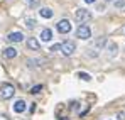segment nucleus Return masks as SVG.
I'll list each match as a JSON object with an SVG mask.
<instances>
[{
    "instance_id": "8",
    "label": "nucleus",
    "mask_w": 125,
    "mask_h": 120,
    "mask_svg": "<svg viewBox=\"0 0 125 120\" xmlns=\"http://www.w3.org/2000/svg\"><path fill=\"white\" fill-rule=\"evenodd\" d=\"M2 54H3V58H5V59H14V58L19 54V51H17L15 47H5Z\"/></svg>"
},
{
    "instance_id": "18",
    "label": "nucleus",
    "mask_w": 125,
    "mask_h": 120,
    "mask_svg": "<svg viewBox=\"0 0 125 120\" xmlns=\"http://www.w3.org/2000/svg\"><path fill=\"white\" fill-rule=\"evenodd\" d=\"M59 49H61V44H54V46H51L49 51H51V53H58Z\"/></svg>"
},
{
    "instance_id": "10",
    "label": "nucleus",
    "mask_w": 125,
    "mask_h": 120,
    "mask_svg": "<svg viewBox=\"0 0 125 120\" xmlns=\"http://www.w3.org/2000/svg\"><path fill=\"white\" fill-rule=\"evenodd\" d=\"M14 112L15 113H22V112H25V108H27V105H25V101L24 100H17L15 103H14Z\"/></svg>"
},
{
    "instance_id": "2",
    "label": "nucleus",
    "mask_w": 125,
    "mask_h": 120,
    "mask_svg": "<svg viewBox=\"0 0 125 120\" xmlns=\"http://www.w3.org/2000/svg\"><path fill=\"white\" fill-rule=\"evenodd\" d=\"M14 93H15L14 85H10V83H2L0 85V97H2V100H10L14 97Z\"/></svg>"
},
{
    "instance_id": "9",
    "label": "nucleus",
    "mask_w": 125,
    "mask_h": 120,
    "mask_svg": "<svg viewBox=\"0 0 125 120\" xmlns=\"http://www.w3.org/2000/svg\"><path fill=\"white\" fill-rule=\"evenodd\" d=\"M27 47L32 49V51H39L41 49V44L36 37H27Z\"/></svg>"
},
{
    "instance_id": "14",
    "label": "nucleus",
    "mask_w": 125,
    "mask_h": 120,
    "mask_svg": "<svg viewBox=\"0 0 125 120\" xmlns=\"http://www.w3.org/2000/svg\"><path fill=\"white\" fill-rule=\"evenodd\" d=\"M25 27L27 29H36V19H32V17L25 19Z\"/></svg>"
},
{
    "instance_id": "16",
    "label": "nucleus",
    "mask_w": 125,
    "mask_h": 120,
    "mask_svg": "<svg viewBox=\"0 0 125 120\" xmlns=\"http://www.w3.org/2000/svg\"><path fill=\"white\" fill-rule=\"evenodd\" d=\"M78 78H81L83 81H90V80H91V76H90L88 73H81V71L78 73Z\"/></svg>"
},
{
    "instance_id": "20",
    "label": "nucleus",
    "mask_w": 125,
    "mask_h": 120,
    "mask_svg": "<svg viewBox=\"0 0 125 120\" xmlns=\"http://www.w3.org/2000/svg\"><path fill=\"white\" fill-rule=\"evenodd\" d=\"M117 120H125V113L124 112H120V113L117 115Z\"/></svg>"
},
{
    "instance_id": "6",
    "label": "nucleus",
    "mask_w": 125,
    "mask_h": 120,
    "mask_svg": "<svg viewBox=\"0 0 125 120\" xmlns=\"http://www.w3.org/2000/svg\"><path fill=\"white\" fill-rule=\"evenodd\" d=\"M56 29H58V32H61V34H69L71 29H73V25H71L69 19H61L56 24Z\"/></svg>"
},
{
    "instance_id": "4",
    "label": "nucleus",
    "mask_w": 125,
    "mask_h": 120,
    "mask_svg": "<svg viewBox=\"0 0 125 120\" xmlns=\"http://www.w3.org/2000/svg\"><path fill=\"white\" fill-rule=\"evenodd\" d=\"M59 51L64 56H73L74 51H76V42L74 41H64V42H61V49Z\"/></svg>"
},
{
    "instance_id": "21",
    "label": "nucleus",
    "mask_w": 125,
    "mask_h": 120,
    "mask_svg": "<svg viewBox=\"0 0 125 120\" xmlns=\"http://www.w3.org/2000/svg\"><path fill=\"white\" fill-rule=\"evenodd\" d=\"M0 120H9V117H7V115H3V113H0Z\"/></svg>"
},
{
    "instance_id": "11",
    "label": "nucleus",
    "mask_w": 125,
    "mask_h": 120,
    "mask_svg": "<svg viewBox=\"0 0 125 120\" xmlns=\"http://www.w3.org/2000/svg\"><path fill=\"white\" fill-rule=\"evenodd\" d=\"M106 51H108V56L110 58H113V56H117V51H118V46L115 44V42H106Z\"/></svg>"
},
{
    "instance_id": "22",
    "label": "nucleus",
    "mask_w": 125,
    "mask_h": 120,
    "mask_svg": "<svg viewBox=\"0 0 125 120\" xmlns=\"http://www.w3.org/2000/svg\"><path fill=\"white\" fill-rule=\"evenodd\" d=\"M84 2H86V3H95L96 0H84Z\"/></svg>"
},
{
    "instance_id": "5",
    "label": "nucleus",
    "mask_w": 125,
    "mask_h": 120,
    "mask_svg": "<svg viewBox=\"0 0 125 120\" xmlns=\"http://www.w3.org/2000/svg\"><path fill=\"white\" fill-rule=\"evenodd\" d=\"M76 37L78 39H83V41H88L91 37V29L86 24H80L78 29H76Z\"/></svg>"
},
{
    "instance_id": "7",
    "label": "nucleus",
    "mask_w": 125,
    "mask_h": 120,
    "mask_svg": "<svg viewBox=\"0 0 125 120\" xmlns=\"http://www.w3.org/2000/svg\"><path fill=\"white\" fill-rule=\"evenodd\" d=\"M5 39L9 41V42H22L24 41V34H22L21 31H14V32H9Z\"/></svg>"
},
{
    "instance_id": "13",
    "label": "nucleus",
    "mask_w": 125,
    "mask_h": 120,
    "mask_svg": "<svg viewBox=\"0 0 125 120\" xmlns=\"http://www.w3.org/2000/svg\"><path fill=\"white\" fill-rule=\"evenodd\" d=\"M39 14H41V17H44V19H51L52 17V10L49 7H42L41 10H39Z\"/></svg>"
},
{
    "instance_id": "1",
    "label": "nucleus",
    "mask_w": 125,
    "mask_h": 120,
    "mask_svg": "<svg viewBox=\"0 0 125 120\" xmlns=\"http://www.w3.org/2000/svg\"><path fill=\"white\" fill-rule=\"evenodd\" d=\"M105 46H106V39H105V37H98L96 42H93L90 47H86L88 58H98V56H100V51L103 49Z\"/></svg>"
},
{
    "instance_id": "24",
    "label": "nucleus",
    "mask_w": 125,
    "mask_h": 120,
    "mask_svg": "<svg viewBox=\"0 0 125 120\" xmlns=\"http://www.w3.org/2000/svg\"><path fill=\"white\" fill-rule=\"evenodd\" d=\"M61 120H68V119H64V117H62V119H61Z\"/></svg>"
},
{
    "instance_id": "12",
    "label": "nucleus",
    "mask_w": 125,
    "mask_h": 120,
    "mask_svg": "<svg viewBox=\"0 0 125 120\" xmlns=\"http://www.w3.org/2000/svg\"><path fill=\"white\" fill-rule=\"evenodd\" d=\"M52 39V31L51 29H42L41 31V41L42 42H49Z\"/></svg>"
},
{
    "instance_id": "15",
    "label": "nucleus",
    "mask_w": 125,
    "mask_h": 120,
    "mask_svg": "<svg viewBox=\"0 0 125 120\" xmlns=\"http://www.w3.org/2000/svg\"><path fill=\"white\" fill-rule=\"evenodd\" d=\"M41 91H42V85H36V86L31 88V93H32V95H37V93H41Z\"/></svg>"
},
{
    "instance_id": "3",
    "label": "nucleus",
    "mask_w": 125,
    "mask_h": 120,
    "mask_svg": "<svg viewBox=\"0 0 125 120\" xmlns=\"http://www.w3.org/2000/svg\"><path fill=\"white\" fill-rule=\"evenodd\" d=\"M74 19L78 20L80 24H84V22L93 19V14L88 9H78V10H74Z\"/></svg>"
},
{
    "instance_id": "19",
    "label": "nucleus",
    "mask_w": 125,
    "mask_h": 120,
    "mask_svg": "<svg viewBox=\"0 0 125 120\" xmlns=\"http://www.w3.org/2000/svg\"><path fill=\"white\" fill-rule=\"evenodd\" d=\"M25 2H27V5H29V7H36V5L39 3V0H25Z\"/></svg>"
},
{
    "instance_id": "23",
    "label": "nucleus",
    "mask_w": 125,
    "mask_h": 120,
    "mask_svg": "<svg viewBox=\"0 0 125 120\" xmlns=\"http://www.w3.org/2000/svg\"><path fill=\"white\" fill-rule=\"evenodd\" d=\"M105 2H113V0H105Z\"/></svg>"
},
{
    "instance_id": "25",
    "label": "nucleus",
    "mask_w": 125,
    "mask_h": 120,
    "mask_svg": "<svg viewBox=\"0 0 125 120\" xmlns=\"http://www.w3.org/2000/svg\"><path fill=\"white\" fill-rule=\"evenodd\" d=\"M21 120H27V119H21Z\"/></svg>"
},
{
    "instance_id": "17",
    "label": "nucleus",
    "mask_w": 125,
    "mask_h": 120,
    "mask_svg": "<svg viewBox=\"0 0 125 120\" xmlns=\"http://www.w3.org/2000/svg\"><path fill=\"white\" fill-rule=\"evenodd\" d=\"M113 5L117 9H124L125 7V0H113Z\"/></svg>"
}]
</instances>
